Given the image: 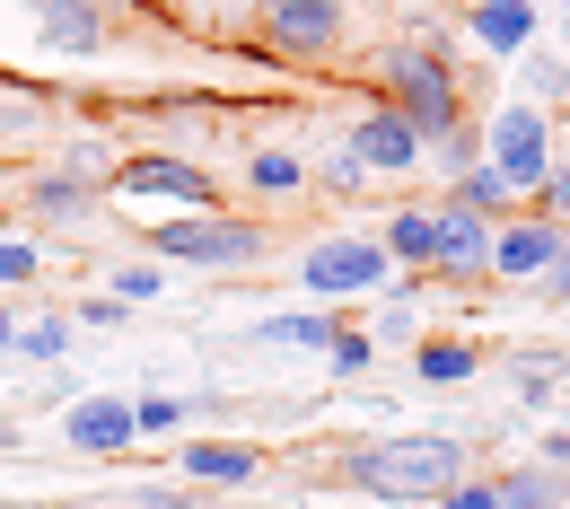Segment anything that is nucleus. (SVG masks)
I'll return each instance as SVG.
<instances>
[{
    "label": "nucleus",
    "mask_w": 570,
    "mask_h": 509,
    "mask_svg": "<svg viewBox=\"0 0 570 509\" xmlns=\"http://www.w3.org/2000/svg\"><path fill=\"white\" fill-rule=\"evenodd\" d=\"M413 369H422V386H465L483 361H474L465 334H430V343H413Z\"/></svg>",
    "instance_id": "19"
},
{
    "label": "nucleus",
    "mask_w": 570,
    "mask_h": 509,
    "mask_svg": "<svg viewBox=\"0 0 570 509\" xmlns=\"http://www.w3.org/2000/svg\"><path fill=\"white\" fill-rule=\"evenodd\" d=\"M334 334H343V316H334V307H289V316H264V325H255V343H264V352H325Z\"/></svg>",
    "instance_id": "15"
},
{
    "label": "nucleus",
    "mask_w": 570,
    "mask_h": 509,
    "mask_svg": "<svg viewBox=\"0 0 570 509\" xmlns=\"http://www.w3.org/2000/svg\"><path fill=\"white\" fill-rule=\"evenodd\" d=\"M562 246H570V228L562 219H492V282H544L553 264H562Z\"/></svg>",
    "instance_id": "8"
},
{
    "label": "nucleus",
    "mask_w": 570,
    "mask_h": 509,
    "mask_svg": "<svg viewBox=\"0 0 570 509\" xmlns=\"http://www.w3.org/2000/svg\"><path fill=\"white\" fill-rule=\"evenodd\" d=\"M325 369H334V378H360V369H368V334H352V325H343V334L325 343Z\"/></svg>",
    "instance_id": "28"
},
{
    "label": "nucleus",
    "mask_w": 570,
    "mask_h": 509,
    "mask_svg": "<svg viewBox=\"0 0 570 509\" xmlns=\"http://www.w3.org/2000/svg\"><path fill=\"white\" fill-rule=\"evenodd\" d=\"M246 185H255L264 203H282V194L307 185V167H298V149H255V158H246Z\"/></svg>",
    "instance_id": "20"
},
{
    "label": "nucleus",
    "mask_w": 570,
    "mask_h": 509,
    "mask_svg": "<svg viewBox=\"0 0 570 509\" xmlns=\"http://www.w3.org/2000/svg\"><path fill=\"white\" fill-rule=\"evenodd\" d=\"M132 431H185V404L176 395H141L132 404Z\"/></svg>",
    "instance_id": "29"
},
{
    "label": "nucleus",
    "mask_w": 570,
    "mask_h": 509,
    "mask_svg": "<svg viewBox=\"0 0 570 509\" xmlns=\"http://www.w3.org/2000/svg\"><path fill=\"white\" fill-rule=\"evenodd\" d=\"M27 282H45V246L36 237H0V291H27Z\"/></svg>",
    "instance_id": "24"
},
{
    "label": "nucleus",
    "mask_w": 570,
    "mask_h": 509,
    "mask_svg": "<svg viewBox=\"0 0 570 509\" xmlns=\"http://www.w3.org/2000/svg\"><path fill=\"white\" fill-rule=\"evenodd\" d=\"M36 45L45 53H106L115 18H106V0H36Z\"/></svg>",
    "instance_id": "11"
},
{
    "label": "nucleus",
    "mask_w": 570,
    "mask_h": 509,
    "mask_svg": "<svg viewBox=\"0 0 570 509\" xmlns=\"http://www.w3.org/2000/svg\"><path fill=\"white\" fill-rule=\"evenodd\" d=\"M500 203H509V185H500L492 167L474 158V167H456V185H448V212H474V219H492Z\"/></svg>",
    "instance_id": "21"
},
{
    "label": "nucleus",
    "mask_w": 570,
    "mask_h": 509,
    "mask_svg": "<svg viewBox=\"0 0 570 509\" xmlns=\"http://www.w3.org/2000/svg\"><path fill=\"white\" fill-rule=\"evenodd\" d=\"M79 325H124V298H79Z\"/></svg>",
    "instance_id": "33"
},
{
    "label": "nucleus",
    "mask_w": 570,
    "mask_h": 509,
    "mask_svg": "<svg viewBox=\"0 0 570 509\" xmlns=\"http://www.w3.org/2000/svg\"><path fill=\"white\" fill-rule=\"evenodd\" d=\"M132 509H141V501H132Z\"/></svg>",
    "instance_id": "40"
},
{
    "label": "nucleus",
    "mask_w": 570,
    "mask_h": 509,
    "mask_svg": "<svg viewBox=\"0 0 570 509\" xmlns=\"http://www.w3.org/2000/svg\"><path fill=\"white\" fill-rule=\"evenodd\" d=\"M377 71H386V106L422 133V149H439V141L465 133V97H456V71L439 62V45H395Z\"/></svg>",
    "instance_id": "2"
},
{
    "label": "nucleus",
    "mask_w": 570,
    "mask_h": 509,
    "mask_svg": "<svg viewBox=\"0 0 570 509\" xmlns=\"http://www.w3.org/2000/svg\"><path fill=\"white\" fill-rule=\"evenodd\" d=\"M544 291H553V298H570V246H562V264L544 273Z\"/></svg>",
    "instance_id": "35"
},
{
    "label": "nucleus",
    "mask_w": 570,
    "mask_h": 509,
    "mask_svg": "<svg viewBox=\"0 0 570 509\" xmlns=\"http://www.w3.org/2000/svg\"><path fill=\"white\" fill-rule=\"evenodd\" d=\"M106 298H124V307H132V298H158V264H124Z\"/></svg>",
    "instance_id": "31"
},
{
    "label": "nucleus",
    "mask_w": 570,
    "mask_h": 509,
    "mask_svg": "<svg viewBox=\"0 0 570 509\" xmlns=\"http://www.w3.org/2000/svg\"><path fill=\"white\" fill-rule=\"evenodd\" d=\"M439 509H500L492 501V474H456V483L439 492Z\"/></svg>",
    "instance_id": "30"
},
{
    "label": "nucleus",
    "mask_w": 570,
    "mask_h": 509,
    "mask_svg": "<svg viewBox=\"0 0 570 509\" xmlns=\"http://www.w3.org/2000/svg\"><path fill=\"white\" fill-rule=\"evenodd\" d=\"M535 203H544L535 219H562V228H570V158H553V167H544V185H535Z\"/></svg>",
    "instance_id": "26"
},
{
    "label": "nucleus",
    "mask_w": 570,
    "mask_h": 509,
    "mask_svg": "<svg viewBox=\"0 0 570 509\" xmlns=\"http://www.w3.org/2000/svg\"><path fill=\"white\" fill-rule=\"evenodd\" d=\"M492 501L500 509H562L570 483L553 474V466H509V474H492Z\"/></svg>",
    "instance_id": "18"
},
{
    "label": "nucleus",
    "mask_w": 570,
    "mask_h": 509,
    "mask_svg": "<svg viewBox=\"0 0 570 509\" xmlns=\"http://www.w3.org/2000/svg\"><path fill=\"white\" fill-rule=\"evenodd\" d=\"M9 352H18V361H62V352H71V316H36V325H18Z\"/></svg>",
    "instance_id": "22"
},
{
    "label": "nucleus",
    "mask_w": 570,
    "mask_h": 509,
    "mask_svg": "<svg viewBox=\"0 0 570 509\" xmlns=\"http://www.w3.org/2000/svg\"><path fill=\"white\" fill-rule=\"evenodd\" d=\"M377 334H386V343H422V307H413V291L377 307Z\"/></svg>",
    "instance_id": "25"
},
{
    "label": "nucleus",
    "mask_w": 570,
    "mask_h": 509,
    "mask_svg": "<svg viewBox=\"0 0 570 509\" xmlns=\"http://www.w3.org/2000/svg\"><path fill=\"white\" fill-rule=\"evenodd\" d=\"M0 448H18V431H9V413H0Z\"/></svg>",
    "instance_id": "37"
},
{
    "label": "nucleus",
    "mask_w": 570,
    "mask_h": 509,
    "mask_svg": "<svg viewBox=\"0 0 570 509\" xmlns=\"http://www.w3.org/2000/svg\"><path fill=\"white\" fill-rule=\"evenodd\" d=\"M343 474H352L360 492H377V501H439L456 474H474V448L456 431H413V439H368L343 457Z\"/></svg>",
    "instance_id": "1"
},
{
    "label": "nucleus",
    "mask_w": 570,
    "mask_h": 509,
    "mask_svg": "<svg viewBox=\"0 0 570 509\" xmlns=\"http://www.w3.org/2000/svg\"><path fill=\"white\" fill-rule=\"evenodd\" d=\"M377 246H386V264H404V273H430V246H439V212H413V203H404V212L386 219V237H377Z\"/></svg>",
    "instance_id": "17"
},
{
    "label": "nucleus",
    "mask_w": 570,
    "mask_h": 509,
    "mask_svg": "<svg viewBox=\"0 0 570 509\" xmlns=\"http://www.w3.org/2000/svg\"><path fill=\"white\" fill-rule=\"evenodd\" d=\"M535 9H544V0H535Z\"/></svg>",
    "instance_id": "39"
},
{
    "label": "nucleus",
    "mask_w": 570,
    "mask_h": 509,
    "mask_svg": "<svg viewBox=\"0 0 570 509\" xmlns=\"http://www.w3.org/2000/svg\"><path fill=\"white\" fill-rule=\"evenodd\" d=\"M483 264H492V219H474V212H439L430 273H439V282H483Z\"/></svg>",
    "instance_id": "12"
},
{
    "label": "nucleus",
    "mask_w": 570,
    "mask_h": 509,
    "mask_svg": "<svg viewBox=\"0 0 570 509\" xmlns=\"http://www.w3.org/2000/svg\"><path fill=\"white\" fill-rule=\"evenodd\" d=\"M553 378H562L553 352H527V361H518V395H527V404H544V395H553Z\"/></svg>",
    "instance_id": "27"
},
{
    "label": "nucleus",
    "mask_w": 570,
    "mask_h": 509,
    "mask_svg": "<svg viewBox=\"0 0 570 509\" xmlns=\"http://www.w3.org/2000/svg\"><path fill=\"white\" fill-rule=\"evenodd\" d=\"M27 212H36V219H62V228H71V219L88 212V176L53 158L45 176H27Z\"/></svg>",
    "instance_id": "16"
},
{
    "label": "nucleus",
    "mask_w": 570,
    "mask_h": 509,
    "mask_svg": "<svg viewBox=\"0 0 570 509\" xmlns=\"http://www.w3.org/2000/svg\"><path fill=\"white\" fill-rule=\"evenodd\" d=\"M343 149L360 158V176H413V167H422V133H413L395 106H368Z\"/></svg>",
    "instance_id": "9"
},
{
    "label": "nucleus",
    "mask_w": 570,
    "mask_h": 509,
    "mask_svg": "<svg viewBox=\"0 0 570 509\" xmlns=\"http://www.w3.org/2000/svg\"><path fill=\"white\" fill-rule=\"evenodd\" d=\"M535 27H544L535 0H465V36H474L483 53H527Z\"/></svg>",
    "instance_id": "13"
},
{
    "label": "nucleus",
    "mask_w": 570,
    "mask_h": 509,
    "mask_svg": "<svg viewBox=\"0 0 570 509\" xmlns=\"http://www.w3.org/2000/svg\"><path fill=\"white\" fill-rule=\"evenodd\" d=\"M124 203H185V212H219V185L203 158H176V149H149V158H115L106 176Z\"/></svg>",
    "instance_id": "5"
},
{
    "label": "nucleus",
    "mask_w": 570,
    "mask_h": 509,
    "mask_svg": "<svg viewBox=\"0 0 570 509\" xmlns=\"http://www.w3.org/2000/svg\"><path fill=\"white\" fill-rule=\"evenodd\" d=\"M553 158H562V149H553V115H544L535 97H509V106H492V124H483V167L509 185V203H518V194H535Z\"/></svg>",
    "instance_id": "4"
},
{
    "label": "nucleus",
    "mask_w": 570,
    "mask_h": 509,
    "mask_svg": "<svg viewBox=\"0 0 570 509\" xmlns=\"http://www.w3.org/2000/svg\"><path fill=\"white\" fill-rule=\"evenodd\" d=\"M273 228L264 219H237V212H185L167 228H149V255L158 264H194V273H237V264H264Z\"/></svg>",
    "instance_id": "3"
},
{
    "label": "nucleus",
    "mask_w": 570,
    "mask_h": 509,
    "mask_svg": "<svg viewBox=\"0 0 570 509\" xmlns=\"http://www.w3.org/2000/svg\"><path fill=\"white\" fill-rule=\"evenodd\" d=\"M386 273H395V264H386V246H377V237H325V246H307V255H298V282L325 298V307H334V298L386 291Z\"/></svg>",
    "instance_id": "6"
},
{
    "label": "nucleus",
    "mask_w": 570,
    "mask_h": 509,
    "mask_svg": "<svg viewBox=\"0 0 570 509\" xmlns=\"http://www.w3.org/2000/svg\"><path fill=\"white\" fill-rule=\"evenodd\" d=\"M535 466H553V474H570V431H544V457Z\"/></svg>",
    "instance_id": "34"
},
{
    "label": "nucleus",
    "mask_w": 570,
    "mask_h": 509,
    "mask_svg": "<svg viewBox=\"0 0 570 509\" xmlns=\"http://www.w3.org/2000/svg\"><path fill=\"white\" fill-rule=\"evenodd\" d=\"M255 18H264V45H273V53H289V62H325V53L343 45L352 0H255Z\"/></svg>",
    "instance_id": "7"
},
{
    "label": "nucleus",
    "mask_w": 570,
    "mask_h": 509,
    "mask_svg": "<svg viewBox=\"0 0 570 509\" xmlns=\"http://www.w3.org/2000/svg\"><path fill=\"white\" fill-rule=\"evenodd\" d=\"M562 45H570V18H562Z\"/></svg>",
    "instance_id": "38"
},
{
    "label": "nucleus",
    "mask_w": 570,
    "mask_h": 509,
    "mask_svg": "<svg viewBox=\"0 0 570 509\" xmlns=\"http://www.w3.org/2000/svg\"><path fill=\"white\" fill-rule=\"evenodd\" d=\"M9 334H18V316H9V307H0V352H9Z\"/></svg>",
    "instance_id": "36"
},
{
    "label": "nucleus",
    "mask_w": 570,
    "mask_h": 509,
    "mask_svg": "<svg viewBox=\"0 0 570 509\" xmlns=\"http://www.w3.org/2000/svg\"><path fill=\"white\" fill-rule=\"evenodd\" d=\"M307 176H325L334 194H360V158H352V149H334V158H316Z\"/></svg>",
    "instance_id": "32"
},
{
    "label": "nucleus",
    "mask_w": 570,
    "mask_h": 509,
    "mask_svg": "<svg viewBox=\"0 0 570 509\" xmlns=\"http://www.w3.org/2000/svg\"><path fill=\"white\" fill-rule=\"evenodd\" d=\"M185 483H246L255 466H264V448H246V439H185Z\"/></svg>",
    "instance_id": "14"
},
{
    "label": "nucleus",
    "mask_w": 570,
    "mask_h": 509,
    "mask_svg": "<svg viewBox=\"0 0 570 509\" xmlns=\"http://www.w3.org/2000/svg\"><path fill=\"white\" fill-rule=\"evenodd\" d=\"M132 395H71L62 404V448L79 457H115V448H132Z\"/></svg>",
    "instance_id": "10"
},
{
    "label": "nucleus",
    "mask_w": 570,
    "mask_h": 509,
    "mask_svg": "<svg viewBox=\"0 0 570 509\" xmlns=\"http://www.w3.org/2000/svg\"><path fill=\"white\" fill-rule=\"evenodd\" d=\"M527 53H535V45H527ZM527 97H535L544 115L570 106V53H535V62H527Z\"/></svg>",
    "instance_id": "23"
}]
</instances>
